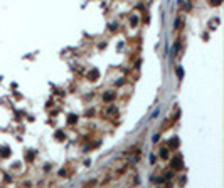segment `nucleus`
I'll return each instance as SVG.
<instances>
[{"label":"nucleus","instance_id":"1","mask_svg":"<svg viewBox=\"0 0 224 188\" xmlns=\"http://www.w3.org/2000/svg\"><path fill=\"white\" fill-rule=\"evenodd\" d=\"M172 168L174 170H180L184 166V160H182V156H175V158H172Z\"/></svg>","mask_w":224,"mask_h":188},{"label":"nucleus","instance_id":"2","mask_svg":"<svg viewBox=\"0 0 224 188\" xmlns=\"http://www.w3.org/2000/svg\"><path fill=\"white\" fill-rule=\"evenodd\" d=\"M88 77H89V81H96V79L99 77V70H98V69H93V70L88 74Z\"/></svg>","mask_w":224,"mask_h":188},{"label":"nucleus","instance_id":"3","mask_svg":"<svg viewBox=\"0 0 224 188\" xmlns=\"http://www.w3.org/2000/svg\"><path fill=\"white\" fill-rule=\"evenodd\" d=\"M0 156H2V158H7V156H10V150L7 148V146L0 148Z\"/></svg>","mask_w":224,"mask_h":188},{"label":"nucleus","instance_id":"4","mask_svg":"<svg viewBox=\"0 0 224 188\" xmlns=\"http://www.w3.org/2000/svg\"><path fill=\"white\" fill-rule=\"evenodd\" d=\"M179 146V140L177 138H172V140L168 141V148H177Z\"/></svg>","mask_w":224,"mask_h":188},{"label":"nucleus","instance_id":"5","mask_svg":"<svg viewBox=\"0 0 224 188\" xmlns=\"http://www.w3.org/2000/svg\"><path fill=\"white\" fill-rule=\"evenodd\" d=\"M76 121H78V116H76V114H69V117H67V123H69V124H74Z\"/></svg>","mask_w":224,"mask_h":188},{"label":"nucleus","instance_id":"6","mask_svg":"<svg viewBox=\"0 0 224 188\" xmlns=\"http://www.w3.org/2000/svg\"><path fill=\"white\" fill-rule=\"evenodd\" d=\"M115 99V93H108L105 94V101H113Z\"/></svg>","mask_w":224,"mask_h":188},{"label":"nucleus","instance_id":"7","mask_svg":"<svg viewBox=\"0 0 224 188\" xmlns=\"http://www.w3.org/2000/svg\"><path fill=\"white\" fill-rule=\"evenodd\" d=\"M209 4L212 5V7H217V5L223 4V0H209Z\"/></svg>","mask_w":224,"mask_h":188},{"label":"nucleus","instance_id":"8","mask_svg":"<svg viewBox=\"0 0 224 188\" xmlns=\"http://www.w3.org/2000/svg\"><path fill=\"white\" fill-rule=\"evenodd\" d=\"M56 140H64V133L57 131V134H56Z\"/></svg>","mask_w":224,"mask_h":188},{"label":"nucleus","instance_id":"9","mask_svg":"<svg viewBox=\"0 0 224 188\" xmlns=\"http://www.w3.org/2000/svg\"><path fill=\"white\" fill-rule=\"evenodd\" d=\"M160 156H162V158H167V148H163V150L160 151Z\"/></svg>","mask_w":224,"mask_h":188},{"label":"nucleus","instance_id":"10","mask_svg":"<svg viewBox=\"0 0 224 188\" xmlns=\"http://www.w3.org/2000/svg\"><path fill=\"white\" fill-rule=\"evenodd\" d=\"M182 74H184L182 69H177V76H179V77H182Z\"/></svg>","mask_w":224,"mask_h":188}]
</instances>
